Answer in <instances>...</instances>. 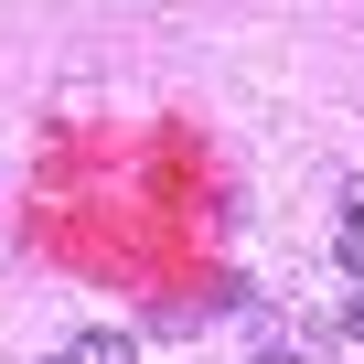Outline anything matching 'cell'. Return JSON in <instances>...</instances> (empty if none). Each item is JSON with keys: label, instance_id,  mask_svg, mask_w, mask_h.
Wrapping results in <instances>:
<instances>
[{"label": "cell", "instance_id": "6da1fadb", "mask_svg": "<svg viewBox=\"0 0 364 364\" xmlns=\"http://www.w3.org/2000/svg\"><path fill=\"white\" fill-rule=\"evenodd\" d=\"M65 353H75V364H139V343H129V332H107V321H97V332H75Z\"/></svg>", "mask_w": 364, "mask_h": 364}, {"label": "cell", "instance_id": "7a4b0ae2", "mask_svg": "<svg viewBox=\"0 0 364 364\" xmlns=\"http://www.w3.org/2000/svg\"><path fill=\"white\" fill-rule=\"evenodd\" d=\"M332 257H343V279L364 289V225H343V236H332Z\"/></svg>", "mask_w": 364, "mask_h": 364}, {"label": "cell", "instance_id": "3957f363", "mask_svg": "<svg viewBox=\"0 0 364 364\" xmlns=\"http://www.w3.org/2000/svg\"><path fill=\"white\" fill-rule=\"evenodd\" d=\"M332 204H343V225H364V171L343 182V193H332Z\"/></svg>", "mask_w": 364, "mask_h": 364}, {"label": "cell", "instance_id": "277c9868", "mask_svg": "<svg viewBox=\"0 0 364 364\" xmlns=\"http://www.w3.org/2000/svg\"><path fill=\"white\" fill-rule=\"evenodd\" d=\"M247 364H300V343H257V353H247Z\"/></svg>", "mask_w": 364, "mask_h": 364}, {"label": "cell", "instance_id": "5b68a950", "mask_svg": "<svg viewBox=\"0 0 364 364\" xmlns=\"http://www.w3.org/2000/svg\"><path fill=\"white\" fill-rule=\"evenodd\" d=\"M343 332H353V343H364V289H353V300H343Z\"/></svg>", "mask_w": 364, "mask_h": 364}, {"label": "cell", "instance_id": "8992f818", "mask_svg": "<svg viewBox=\"0 0 364 364\" xmlns=\"http://www.w3.org/2000/svg\"><path fill=\"white\" fill-rule=\"evenodd\" d=\"M54 364H75V353H54Z\"/></svg>", "mask_w": 364, "mask_h": 364}]
</instances>
